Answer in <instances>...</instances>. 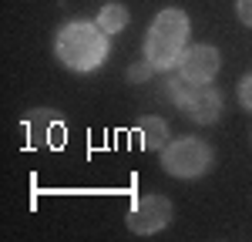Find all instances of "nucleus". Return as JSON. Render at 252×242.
I'll list each match as a JSON object with an SVG mask.
<instances>
[{
    "label": "nucleus",
    "mask_w": 252,
    "mask_h": 242,
    "mask_svg": "<svg viewBox=\"0 0 252 242\" xmlns=\"http://www.w3.org/2000/svg\"><path fill=\"white\" fill-rule=\"evenodd\" d=\"M54 54L58 60L74 71V74H91L97 71L108 54H111V44H108V34L91 24V20H67L54 37Z\"/></svg>",
    "instance_id": "f257e3e1"
},
{
    "label": "nucleus",
    "mask_w": 252,
    "mask_h": 242,
    "mask_svg": "<svg viewBox=\"0 0 252 242\" xmlns=\"http://www.w3.org/2000/svg\"><path fill=\"white\" fill-rule=\"evenodd\" d=\"M185 47H189V17L178 7H165L145 34V60L155 71H172L178 67Z\"/></svg>",
    "instance_id": "f03ea898"
},
{
    "label": "nucleus",
    "mask_w": 252,
    "mask_h": 242,
    "mask_svg": "<svg viewBox=\"0 0 252 242\" xmlns=\"http://www.w3.org/2000/svg\"><path fill=\"white\" fill-rule=\"evenodd\" d=\"M161 168H165L168 175H175V179H182V182L202 179V175L212 168V148H209V141L192 138V135L175 138V141H168L165 151H161Z\"/></svg>",
    "instance_id": "7ed1b4c3"
},
{
    "label": "nucleus",
    "mask_w": 252,
    "mask_h": 242,
    "mask_svg": "<svg viewBox=\"0 0 252 242\" xmlns=\"http://www.w3.org/2000/svg\"><path fill=\"white\" fill-rule=\"evenodd\" d=\"M172 215H175V209L165 195H145V199H138L135 205L128 209L125 225H128V232H135V236H155V232H161V229L172 222Z\"/></svg>",
    "instance_id": "20e7f679"
},
{
    "label": "nucleus",
    "mask_w": 252,
    "mask_h": 242,
    "mask_svg": "<svg viewBox=\"0 0 252 242\" xmlns=\"http://www.w3.org/2000/svg\"><path fill=\"white\" fill-rule=\"evenodd\" d=\"M219 67H222V54L212 44H192V47H185V54H182L175 71L182 78H189L192 84H212Z\"/></svg>",
    "instance_id": "39448f33"
},
{
    "label": "nucleus",
    "mask_w": 252,
    "mask_h": 242,
    "mask_svg": "<svg viewBox=\"0 0 252 242\" xmlns=\"http://www.w3.org/2000/svg\"><path fill=\"white\" fill-rule=\"evenodd\" d=\"M182 115H189L195 124H212L222 115V94L215 91L212 84H195L189 91V98L178 104Z\"/></svg>",
    "instance_id": "423d86ee"
},
{
    "label": "nucleus",
    "mask_w": 252,
    "mask_h": 242,
    "mask_svg": "<svg viewBox=\"0 0 252 242\" xmlns=\"http://www.w3.org/2000/svg\"><path fill=\"white\" fill-rule=\"evenodd\" d=\"M168 121L165 118H155V115H145V118H138V141H141V148L145 151H161L165 145H168Z\"/></svg>",
    "instance_id": "0eeeda50"
},
{
    "label": "nucleus",
    "mask_w": 252,
    "mask_h": 242,
    "mask_svg": "<svg viewBox=\"0 0 252 242\" xmlns=\"http://www.w3.org/2000/svg\"><path fill=\"white\" fill-rule=\"evenodd\" d=\"M128 7L125 3H104L101 10H97V17H94V24L108 34V37H115V34H121L125 27H128Z\"/></svg>",
    "instance_id": "6e6552de"
},
{
    "label": "nucleus",
    "mask_w": 252,
    "mask_h": 242,
    "mask_svg": "<svg viewBox=\"0 0 252 242\" xmlns=\"http://www.w3.org/2000/svg\"><path fill=\"white\" fill-rule=\"evenodd\" d=\"M152 74H155V67H152L148 60H141V64H131V67H128V81H131V84H145Z\"/></svg>",
    "instance_id": "1a4fd4ad"
},
{
    "label": "nucleus",
    "mask_w": 252,
    "mask_h": 242,
    "mask_svg": "<svg viewBox=\"0 0 252 242\" xmlns=\"http://www.w3.org/2000/svg\"><path fill=\"white\" fill-rule=\"evenodd\" d=\"M239 101H242V108H249L252 111V74L239 81Z\"/></svg>",
    "instance_id": "9d476101"
},
{
    "label": "nucleus",
    "mask_w": 252,
    "mask_h": 242,
    "mask_svg": "<svg viewBox=\"0 0 252 242\" xmlns=\"http://www.w3.org/2000/svg\"><path fill=\"white\" fill-rule=\"evenodd\" d=\"M235 14L246 27H252V0H235Z\"/></svg>",
    "instance_id": "9b49d317"
}]
</instances>
